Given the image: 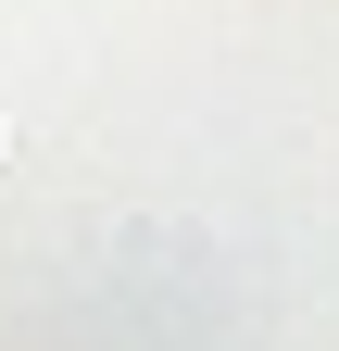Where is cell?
<instances>
[{
  "label": "cell",
  "mask_w": 339,
  "mask_h": 351,
  "mask_svg": "<svg viewBox=\"0 0 339 351\" xmlns=\"http://www.w3.org/2000/svg\"><path fill=\"white\" fill-rule=\"evenodd\" d=\"M0 151H13V125H0Z\"/></svg>",
  "instance_id": "6da1fadb"
}]
</instances>
